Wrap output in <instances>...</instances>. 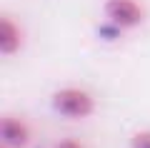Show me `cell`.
Here are the masks:
<instances>
[{
    "instance_id": "6da1fadb",
    "label": "cell",
    "mask_w": 150,
    "mask_h": 148,
    "mask_svg": "<svg viewBox=\"0 0 150 148\" xmlns=\"http://www.w3.org/2000/svg\"><path fill=\"white\" fill-rule=\"evenodd\" d=\"M53 108L70 121H83V118L93 116L95 98L83 88H60L53 93Z\"/></svg>"
},
{
    "instance_id": "7a4b0ae2",
    "label": "cell",
    "mask_w": 150,
    "mask_h": 148,
    "mask_svg": "<svg viewBox=\"0 0 150 148\" xmlns=\"http://www.w3.org/2000/svg\"><path fill=\"white\" fill-rule=\"evenodd\" d=\"M103 13L108 23L118 25L120 30H133L145 20V10L138 0H105Z\"/></svg>"
},
{
    "instance_id": "3957f363",
    "label": "cell",
    "mask_w": 150,
    "mask_h": 148,
    "mask_svg": "<svg viewBox=\"0 0 150 148\" xmlns=\"http://www.w3.org/2000/svg\"><path fill=\"white\" fill-rule=\"evenodd\" d=\"M0 138H3V146L8 148H25L30 141V128L20 118L5 116L0 121Z\"/></svg>"
},
{
    "instance_id": "277c9868",
    "label": "cell",
    "mask_w": 150,
    "mask_h": 148,
    "mask_svg": "<svg viewBox=\"0 0 150 148\" xmlns=\"http://www.w3.org/2000/svg\"><path fill=\"white\" fill-rule=\"evenodd\" d=\"M23 45V33L13 23V18L3 15L0 18V53L3 55H15Z\"/></svg>"
},
{
    "instance_id": "5b68a950",
    "label": "cell",
    "mask_w": 150,
    "mask_h": 148,
    "mask_svg": "<svg viewBox=\"0 0 150 148\" xmlns=\"http://www.w3.org/2000/svg\"><path fill=\"white\" fill-rule=\"evenodd\" d=\"M130 148H150V131H138L130 138Z\"/></svg>"
},
{
    "instance_id": "8992f818",
    "label": "cell",
    "mask_w": 150,
    "mask_h": 148,
    "mask_svg": "<svg viewBox=\"0 0 150 148\" xmlns=\"http://www.w3.org/2000/svg\"><path fill=\"white\" fill-rule=\"evenodd\" d=\"M55 148H83V146H80L78 141H73V138H68V141H60Z\"/></svg>"
},
{
    "instance_id": "52a82bcc",
    "label": "cell",
    "mask_w": 150,
    "mask_h": 148,
    "mask_svg": "<svg viewBox=\"0 0 150 148\" xmlns=\"http://www.w3.org/2000/svg\"><path fill=\"white\" fill-rule=\"evenodd\" d=\"M3 148H8V146H3Z\"/></svg>"
}]
</instances>
